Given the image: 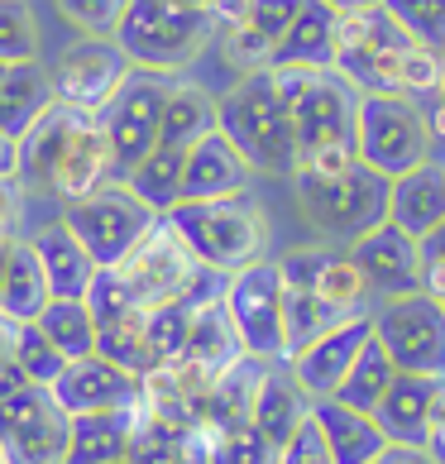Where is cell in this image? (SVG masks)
Wrapping results in <instances>:
<instances>
[{
	"instance_id": "obj_9",
	"label": "cell",
	"mask_w": 445,
	"mask_h": 464,
	"mask_svg": "<svg viewBox=\"0 0 445 464\" xmlns=\"http://www.w3.org/2000/svg\"><path fill=\"white\" fill-rule=\"evenodd\" d=\"M153 220L159 216H153L125 182H106L101 192L63 206V226L82 239V249L96 259V268H115L144 239V230Z\"/></svg>"
},
{
	"instance_id": "obj_6",
	"label": "cell",
	"mask_w": 445,
	"mask_h": 464,
	"mask_svg": "<svg viewBox=\"0 0 445 464\" xmlns=\"http://www.w3.org/2000/svg\"><path fill=\"white\" fill-rule=\"evenodd\" d=\"M293 192L306 226L340 249L388 220V178L364 163H350L345 173H293Z\"/></svg>"
},
{
	"instance_id": "obj_60",
	"label": "cell",
	"mask_w": 445,
	"mask_h": 464,
	"mask_svg": "<svg viewBox=\"0 0 445 464\" xmlns=\"http://www.w3.org/2000/svg\"><path fill=\"white\" fill-rule=\"evenodd\" d=\"M0 464H5V455H0Z\"/></svg>"
},
{
	"instance_id": "obj_40",
	"label": "cell",
	"mask_w": 445,
	"mask_h": 464,
	"mask_svg": "<svg viewBox=\"0 0 445 464\" xmlns=\"http://www.w3.org/2000/svg\"><path fill=\"white\" fill-rule=\"evenodd\" d=\"M192 316L197 306L192 302H163L144 312V335H149V350H153V364H173L187 345V331H192Z\"/></svg>"
},
{
	"instance_id": "obj_55",
	"label": "cell",
	"mask_w": 445,
	"mask_h": 464,
	"mask_svg": "<svg viewBox=\"0 0 445 464\" xmlns=\"http://www.w3.org/2000/svg\"><path fill=\"white\" fill-rule=\"evenodd\" d=\"M321 5H331L335 14H354V10H373V5H383V0H321Z\"/></svg>"
},
{
	"instance_id": "obj_61",
	"label": "cell",
	"mask_w": 445,
	"mask_h": 464,
	"mask_svg": "<svg viewBox=\"0 0 445 464\" xmlns=\"http://www.w3.org/2000/svg\"><path fill=\"white\" fill-rule=\"evenodd\" d=\"M120 464H130V459H120Z\"/></svg>"
},
{
	"instance_id": "obj_27",
	"label": "cell",
	"mask_w": 445,
	"mask_h": 464,
	"mask_svg": "<svg viewBox=\"0 0 445 464\" xmlns=\"http://www.w3.org/2000/svg\"><path fill=\"white\" fill-rule=\"evenodd\" d=\"M34 254H39V264L48 273V287H53V297H87V287L96 278V259L87 249H82V239L63 226V220H53V226L34 230L29 235Z\"/></svg>"
},
{
	"instance_id": "obj_33",
	"label": "cell",
	"mask_w": 445,
	"mask_h": 464,
	"mask_svg": "<svg viewBox=\"0 0 445 464\" xmlns=\"http://www.w3.org/2000/svg\"><path fill=\"white\" fill-rule=\"evenodd\" d=\"M182 163H187L182 149H163L159 144V149H149L120 182H125L153 216H168L182 201Z\"/></svg>"
},
{
	"instance_id": "obj_32",
	"label": "cell",
	"mask_w": 445,
	"mask_h": 464,
	"mask_svg": "<svg viewBox=\"0 0 445 464\" xmlns=\"http://www.w3.org/2000/svg\"><path fill=\"white\" fill-rule=\"evenodd\" d=\"M53 302V287H48V273L39 264L29 239H15L5 254V283H0V312L10 321H39V312Z\"/></svg>"
},
{
	"instance_id": "obj_34",
	"label": "cell",
	"mask_w": 445,
	"mask_h": 464,
	"mask_svg": "<svg viewBox=\"0 0 445 464\" xmlns=\"http://www.w3.org/2000/svg\"><path fill=\"white\" fill-rule=\"evenodd\" d=\"M340 321H350V316L335 312L331 302H321L312 287H283V364L293 354H302L312 340L335 331Z\"/></svg>"
},
{
	"instance_id": "obj_49",
	"label": "cell",
	"mask_w": 445,
	"mask_h": 464,
	"mask_svg": "<svg viewBox=\"0 0 445 464\" xmlns=\"http://www.w3.org/2000/svg\"><path fill=\"white\" fill-rule=\"evenodd\" d=\"M426 455H431L436 464H445V383L436 392V407H431V421H426Z\"/></svg>"
},
{
	"instance_id": "obj_29",
	"label": "cell",
	"mask_w": 445,
	"mask_h": 464,
	"mask_svg": "<svg viewBox=\"0 0 445 464\" xmlns=\"http://www.w3.org/2000/svg\"><path fill=\"white\" fill-rule=\"evenodd\" d=\"M48 106H53V82H48V67L39 58L5 67V77H0V134L24 140Z\"/></svg>"
},
{
	"instance_id": "obj_39",
	"label": "cell",
	"mask_w": 445,
	"mask_h": 464,
	"mask_svg": "<svg viewBox=\"0 0 445 464\" xmlns=\"http://www.w3.org/2000/svg\"><path fill=\"white\" fill-rule=\"evenodd\" d=\"M316 297L321 302H331L335 312H345V316H364L369 312V283H364V273L354 268V259L345 249H335L331 259H326V268H321V278H316Z\"/></svg>"
},
{
	"instance_id": "obj_24",
	"label": "cell",
	"mask_w": 445,
	"mask_h": 464,
	"mask_svg": "<svg viewBox=\"0 0 445 464\" xmlns=\"http://www.w3.org/2000/svg\"><path fill=\"white\" fill-rule=\"evenodd\" d=\"M388 220L412 239H426L445 220V163L426 159L412 173L388 182Z\"/></svg>"
},
{
	"instance_id": "obj_3",
	"label": "cell",
	"mask_w": 445,
	"mask_h": 464,
	"mask_svg": "<svg viewBox=\"0 0 445 464\" xmlns=\"http://www.w3.org/2000/svg\"><path fill=\"white\" fill-rule=\"evenodd\" d=\"M216 130L235 144V153L249 163V173L264 178L297 173V134L287 101L273 82V67L235 77V87L216 96Z\"/></svg>"
},
{
	"instance_id": "obj_10",
	"label": "cell",
	"mask_w": 445,
	"mask_h": 464,
	"mask_svg": "<svg viewBox=\"0 0 445 464\" xmlns=\"http://www.w3.org/2000/svg\"><path fill=\"white\" fill-rule=\"evenodd\" d=\"M373 340L388 350L398 373L445 378V302L426 292L388 297L373 312Z\"/></svg>"
},
{
	"instance_id": "obj_43",
	"label": "cell",
	"mask_w": 445,
	"mask_h": 464,
	"mask_svg": "<svg viewBox=\"0 0 445 464\" xmlns=\"http://www.w3.org/2000/svg\"><path fill=\"white\" fill-rule=\"evenodd\" d=\"M383 10L412 34L417 44L445 48V0H383Z\"/></svg>"
},
{
	"instance_id": "obj_4",
	"label": "cell",
	"mask_w": 445,
	"mask_h": 464,
	"mask_svg": "<svg viewBox=\"0 0 445 464\" xmlns=\"http://www.w3.org/2000/svg\"><path fill=\"white\" fill-rule=\"evenodd\" d=\"M173 230L182 235V245L197 254V264H207L216 273H239L249 264L268 259V211L254 192H235V197H216V201H178L173 211Z\"/></svg>"
},
{
	"instance_id": "obj_19",
	"label": "cell",
	"mask_w": 445,
	"mask_h": 464,
	"mask_svg": "<svg viewBox=\"0 0 445 464\" xmlns=\"http://www.w3.org/2000/svg\"><path fill=\"white\" fill-rule=\"evenodd\" d=\"M369 335H373V312L340 321L335 331H326L321 340H312L302 354L287 359V369H293V378L302 383L306 398H312V402L335 398V388L345 383V373H350V364L359 359V350L369 345Z\"/></svg>"
},
{
	"instance_id": "obj_20",
	"label": "cell",
	"mask_w": 445,
	"mask_h": 464,
	"mask_svg": "<svg viewBox=\"0 0 445 464\" xmlns=\"http://www.w3.org/2000/svg\"><path fill=\"white\" fill-rule=\"evenodd\" d=\"M268 364H278V359H254V354H245L239 364H230V369L207 388V398H201V431H207L211 440L254 426V398H259V383H264Z\"/></svg>"
},
{
	"instance_id": "obj_54",
	"label": "cell",
	"mask_w": 445,
	"mask_h": 464,
	"mask_svg": "<svg viewBox=\"0 0 445 464\" xmlns=\"http://www.w3.org/2000/svg\"><path fill=\"white\" fill-rule=\"evenodd\" d=\"M421 254H426V259H440V264H445V220H440V226H436L431 235H426V239H421Z\"/></svg>"
},
{
	"instance_id": "obj_46",
	"label": "cell",
	"mask_w": 445,
	"mask_h": 464,
	"mask_svg": "<svg viewBox=\"0 0 445 464\" xmlns=\"http://www.w3.org/2000/svg\"><path fill=\"white\" fill-rule=\"evenodd\" d=\"M302 5H306V0H249V20H245V24L259 29L264 39L278 48V39L293 29V20L302 14Z\"/></svg>"
},
{
	"instance_id": "obj_26",
	"label": "cell",
	"mask_w": 445,
	"mask_h": 464,
	"mask_svg": "<svg viewBox=\"0 0 445 464\" xmlns=\"http://www.w3.org/2000/svg\"><path fill=\"white\" fill-rule=\"evenodd\" d=\"M312 417V398L302 392V383L293 378V369L283 364H268L264 383H259V398H254V431H259L268 445H287V436Z\"/></svg>"
},
{
	"instance_id": "obj_45",
	"label": "cell",
	"mask_w": 445,
	"mask_h": 464,
	"mask_svg": "<svg viewBox=\"0 0 445 464\" xmlns=\"http://www.w3.org/2000/svg\"><path fill=\"white\" fill-rule=\"evenodd\" d=\"M130 0H58V14L82 34H115Z\"/></svg>"
},
{
	"instance_id": "obj_35",
	"label": "cell",
	"mask_w": 445,
	"mask_h": 464,
	"mask_svg": "<svg viewBox=\"0 0 445 464\" xmlns=\"http://www.w3.org/2000/svg\"><path fill=\"white\" fill-rule=\"evenodd\" d=\"M34 325H39V331L53 340L67 359L96 354V321H92V312H87V302H82V297H53L39 312Z\"/></svg>"
},
{
	"instance_id": "obj_41",
	"label": "cell",
	"mask_w": 445,
	"mask_h": 464,
	"mask_svg": "<svg viewBox=\"0 0 445 464\" xmlns=\"http://www.w3.org/2000/svg\"><path fill=\"white\" fill-rule=\"evenodd\" d=\"M39 58V24L29 0H0V67Z\"/></svg>"
},
{
	"instance_id": "obj_16",
	"label": "cell",
	"mask_w": 445,
	"mask_h": 464,
	"mask_svg": "<svg viewBox=\"0 0 445 464\" xmlns=\"http://www.w3.org/2000/svg\"><path fill=\"white\" fill-rule=\"evenodd\" d=\"M354 268L364 273V283L373 297H407V292H421V239H412L407 230H398L392 220L373 226L369 235H359L345 249Z\"/></svg>"
},
{
	"instance_id": "obj_53",
	"label": "cell",
	"mask_w": 445,
	"mask_h": 464,
	"mask_svg": "<svg viewBox=\"0 0 445 464\" xmlns=\"http://www.w3.org/2000/svg\"><path fill=\"white\" fill-rule=\"evenodd\" d=\"M0 178H20V140L0 134Z\"/></svg>"
},
{
	"instance_id": "obj_21",
	"label": "cell",
	"mask_w": 445,
	"mask_h": 464,
	"mask_svg": "<svg viewBox=\"0 0 445 464\" xmlns=\"http://www.w3.org/2000/svg\"><path fill=\"white\" fill-rule=\"evenodd\" d=\"M249 163L235 153V144L220 130H211L207 140H197L187 149L182 163V201H216V197H235L249 192Z\"/></svg>"
},
{
	"instance_id": "obj_5",
	"label": "cell",
	"mask_w": 445,
	"mask_h": 464,
	"mask_svg": "<svg viewBox=\"0 0 445 464\" xmlns=\"http://www.w3.org/2000/svg\"><path fill=\"white\" fill-rule=\"evenodd\" d=\"M111 39L130 58V67H144V72H159V77H182L216 44V24L207 10L168 5V0H130V10L120 14Z\"/></svg>"
},
{
	"instance_id": "obj_15",
	"label": "cell",
	"mask_w": 445,
	"mask_h": 464,
	"mask_svg": "<svg viewBox=\"0 0 445 464\" xmlns=\"http://www.w3.org/2000/svg\"><path fill=\"white\" fill-rule=\"evenodd\" d=\"M226 312L239 331V345L254 359H283V278L278 264L259 259L226 278Z\"/></svg>"
},
{
	"instance_id": "obj_47",
	"label": "cell",
	"mask_w": 445,
	"mask_h": 464,
	"mask_svg": "<svg viewBox=\"0 0 445 464\" xmlns=\"http://www.w3.org/2000/svg\"><path fill=\"white\" fill-rule=\"evenodd\" d=\"M278 464H335L331 459V445L326 436H321V426L316 417H306L293 436H287V445L278 450Z\"/></svg>"
},
{
	"instance_id": "obj_52",
	"label": "cell",
	"mask_w": 445,
	"mask_h": 464,
	"mask_svg": "<svg viewBox=\"0 0 445 464\" xmlns=\"http://www.w3.org/2000/svg\"><path fill=\"white\" fill-rule=\"evenodd\" d=\"M373 464H436L426 450H417V445H388V450L373 459Z\"/></svg>"
},
{
	"instance_id": "obj_36",
	"label": "cell",
	"mask_w": 445,
	"mask_h": 464,
	"mask_svg": "<svg viewBox=\"0 0 445 464\" xmlns=\"http://www.w3.org/2000/svg\"><path fill=\"white\" fill-rule=\"evenodd\" d=\"M392 378H398V369H392L388 350L369 335V345L359 350V359L350 364L345 383L335 388V402H345V407H354V411H373V407H379V398L388 392Z\"/></svg>"
},
{
	"instance_id": "obj_42",
	"label": "cell",
	"mask_w": 445,
	"mask_h": 464,
	"mask_svg": "<svg viewBox=\"0 0 445 464\" xmlns=\"http://www.w3.org/2000/svg\"><path fill=\"white\" fill-rule=\"evenodd\" d=\"M87 312H92V321L96 325H111V321H125V316H140L144 306L134 302V292H130V283L120 278L115 268H96V278H92V287H87Z\"/></svg>"
},
{
	"instance_id": "obj_56",
	"label": "cell",
	"mask_w": 445,
	"mask_h": 464,
	"mask_svg": "<svg viewBox=\"0 0 445 464\" xmlns=\"http://www.w3.org/2000/svg\"><path fill=\"white\" fill-rule=\"evenodd\" d=\"M10 340H15V321L0 312V369L10 364Z\"/></svg>"
},
{
	"instance_id": "obj_51",
	"label": "cell",
	"mask_w": 445,
	"mask_h": 464,
	"mask_svg": "<svg viewBox=\"0 0 445 464\" xmlns=\"http://www.w3.org/2000/svg\"><path fill=\"white\" fill-rule=\"evenodd\" d=\"M421 115L431 125V140H445V82H440V92H431L421 101Z\"/></svg>"
},
{
	"instance_id": "obj_48",
	"label": "cell",
	"mask_w": 445,
	"mask_h": 464,
	"mask_svg": "<svg viewBox=\"0 0 445 464\" xmlns=\"http://www.w3.org/2000/svg\"><path fill=\"white\" fill-rule=\"evenodd\" d=\"M24 226V182L0 178V245H15Z\"/></svg>"
},
{
	"instance_id": "obj_23",
	"label": "cell",
	"mask_w": 445,
	"mask_h": 464,
	"mask_svg": "<svg viewBox=\"0 0 445 464\" xmlns=\"http://www.w3.org/2000/svg\"><path fill=\"white\" fill-rule=\"evenodd\" d=\"M445 378H426V373H398L388 383V392L373 407V421L388 436V445H426V421H431L436 392Z\"/></svg>"
},
{
	"instance_id": "obj_31",
	"label": "cell",
	"mask_w": 445,
	"mask_h": 464,
	"mask_svg": "<svg viewBox=\"0 0 445 464\" xmlns=\"http://www.w3.org/2000/svg\"><path fill=\"white\" fill-rule=\"evenodd\" d=\"M130 431H134V407L130 411H87V417H73L63 464H120L130 450Z\"/></svg>"
},
{
	"instance_id": "obj_13",
	"label": "cell",
	"mask_w": 445,
	"mask_h": 464,
	"mask_svg": "<svg viewBox=\"0 0 445 464\" xmlns=\"http://www.w3.org/2000/svg\"><path fill=\"white\" fill-rule=\"evenodd\" d=\"M125 77H130V58L120 53V44L111 34H82L48 67L53 101L58 106H73V111H87V115L106 111V101L120 92Z\"/></svg>"
},
{
	"instance_id": "obj_22",
	"label": "cell",
	"mask_w": 445,
	"mask_h": 464,
	"mask_svg": "<svg viewBox=\"0 0 445 464\" xmlns=\"http://www.w3.org/2000/svg\"><path fill=\"white\" fill-rule=\"evenodd\" d=\"M130 464H211V436L201 426L163 421L144 402H134V431H130Z\"/></svg>"
},
{
	"instance_id": "obj_17",
	"label": "cell",
	"mask_w": 445,
	"mask_h": 464,
	"mask_svg": "<svg viewBox=\"0 0 445 464\" xmlns=\"http://www.w3.org/2000/svg\"><path fill=\"white\" fill-rule=\"evenodd\" d=\"M239 359H245V345H239V331H235V321H230V312H226V297L197 306L192 331H187V345H182V354L173 359L178 378H182L192 392H201V398H207V388H211L230 364H239Z\"/></svg>"
},
{
	"instance_id": "obj_8",
	"label": "cell",
	"mask_w": 445,
	"mask_h": 464,
	"mask_svg": "<svg viewBox=\"0 0 445 464\" xmlns=\"http://www.w3.org/2000/svg\"><path fill=\"white\" fill-rule=\"evenodd\" d=\"M431 125L407 96H359L354 111V159L388 182L431 159Z\"/></svg>"
},
{
	"instance_id": "obj_7",
	"label": "cell",
	"mask_w": 445,
	"mask_h": 464,
	"mask_svg": "<svg viewBox=\"0 0 445 464\" xmlns=\"http://www.w3.org/2000/svg\"><path fill=\"white\" fill-rule=\"evenodd\" d=\"M417 39L407 34L383 5L340 14L335 39V72L359 96H402V58Z\"/></svg>"
},
{
	"instance_id": "obj_38",
	"label": "cell",
	"mask_w": 445,
	"mask_h": 464,
	"mask_svg": "<svg viewBox=\"0 0 445 464\" xmlns=\"http://www.w3.org/2000/svg\"><path fill=\"white\" fill-rule=\"evenodd\" d=\"M10 359L20 364V373L34 388H53L58 373L67 369V354L48 340L34 321H15V340H10Z\"/></svg>"
},
{
	"instance_id": "obj_58",
	"label": "cell",
	"mask_w": 445,
	"mask_h": 464,
	"mask_svg": "<svg viewBox=\"0 0 445 464\" xmlns=\"http://www.w3.org/2000/svg\"><path fill=\"white\" fill-rule=\"evenodd\" d=\"M5 254H10V245H0V283H5Z\"/></svg>"
},
{
	"instance_id": "obj_25",
	"label": "cell",
	"mask_w": 445,
	"mask_h": 464,
	"mask_svg": "<svg viewBox=\"0 0 445 464\" xmlns=\"http://www.w3.org/2000/svg\"><path fill=\"white\" fill-rule=\"evenodd\" d=\"M312 417L321 426V436H326L335 464H373L388 450V436L379 431L373 411H354L335 398H321V402H312Z\"/></svg>"
},
{
	"instance_id": "obj_14",
	"label": "cell",
	"mask_w": 445,
	"mask_h": 464,
	"mask_svg": "<svg viewBox=\"0 0 445 464\" xmlns=\"http://www.w3.org/2000/svg\"><path fill=\"white\" fill-rule=\"evenodd\" d=\"M73 417L58 407L53 388H20L0 402V455L5 464H63Z\"/></svg>"
},
{
	"instance_id": "obj_57",
	"label": "cell",
	"mask_w": 445,
	"mask_h": 464,
	"mask_svg": "<svg viewBox=\"0 0 445 464\" xmlns=\"http://www.w3.org/2000/svg\"><path fill=\"white\" fill-rule=\"evenodd\" d=\"M168 5H187V10H207V0H168Z\"/></svg>"
},
{
	"instance_id": "obj_12",
	"label": "cell",
	"mask_w": 445,
	"mask_h": 464,
	"mask_svg": "<svg viewBox=\"0 0 445 464\" xmlns=\"http://www.w3.org/2000/svg\"><path fill=\"white\" fill-rule=\"evenodd\" d=\"M115 273L130 283L134 302H140L144 312H153V306H163V302L187 297V287L197 283L201 264H197V254L182 245V235L173 230V220L159 216L144 230L140 245H134L125 259L115 264Z\"/></svg>"
},
{
	"instance_id": "obj_50",
	"label": "cell",
	"mask_w": 445,
	"mask_h": 464,
	"mask_svg": "<svg viewBox=\"0 0 445 464\" xmlns=\"http://www.w3.org/2000/svg\"><path fill=\"white\" fill-rule=\"evenodd\" d=\"M207 14H211L216 39H220L226 29H235V24H245V20H249V0H207Z\"/></svg>"
},
{
	"instance_id": "obj_18",
	"label": "cell",
	"mask_w": 445,
	"mask_h": 464,
	"mask_svg": "<svg viewBox=\"0 0 445 464\" xmlns=\"http://www.w3.org/2000/svg\"><path fill=\"white\" fill-rule=\"evenodd\" d=\"M144 392V378L125 373L120 364L101 354L87 359H67V369L58 373L53 398L67 417H87V411H130Z\"/></svg>"
},
{
	"instance_id": "obj_30",
	"label": "cell",
	"mask_w": 445,
	"mask_h": 464,
	"mask_svg": "<svg viewBox=\"0 0 445 464\" xmlns=\"http://www.w3.org/2000/svg\"><path fill=\"white\" fill-rule=\"evenodd\" d=\"M211 130H216V96L192 77H173L168 82V101H163L159 144L187 153L197 140H207Z\"/></svg>"
},
{
	"instance_id": "obj_37",
	"label": "cell",
	"mask_w": 445,
	"mask_h": 464,
	"mask_svg": "<svg viewBox=\"0 0 445 464\" xmlns=\"http://www.w3.org/2000/svg\"><path fill=\"white\" fill-rule=\"evenodd\" d=\"M96 354L120 364L125 373L144 378L153 373V350H149V335H144V312L140 316H125V321H111V325H96Z\"/></svg>"
},
{
	"instance_id": "obj_11",
	"label": "cell",
	"mask_w": 445,
	"mask_h": 464,
	"mask_svg": "<svg viewBox=\"0 0 445 464\" xmlns=\"http://www.w3.org/2000/svg\"><path fill=\"white\" fill-rule=\"evenodd\" d=\"M168 82L159 72L130 67V77L120 82V92L106 101L101 111V130L111 140V159H115V178H125L149 149H159V125H163V101H168Z\"/></svg>"
},
{
	"instance_id": "obj_59",
	"label": "cell",
	"mask_w": 445,
	"mask_h": 464,
	"mask_svg": "<svg viewBox=\"0 0 445 464\" xmlns=\"http://www.w3.org/2000/svg\"><path fill=\"white\" fill-rule=\"evenodd\" d=\"M0 77H5V67H0Z\"/></svg>"
},
{
	"instance_id": "obj_28",
	"label": "cell",
	"mask_w": 445,
	"mask_h": 464,
	"mask_svg": "<svg viewBox=\"0 0 445 464\" xmlns=\"http://www.w3.org/2000/svg\"><path fill=\"white\" fill-rule=\"evenodd\" d=\"M335 39H340V14L321 0H306L293 29L273 48V67H335Z\"/></svg>"
},
{
	"instance_id": "obj_1",
	"label": "cell",
	"mask_w": 445,
	"mask_h": 464,
	"mask_svg": "<svg viewBox=\"0 0 445 464\" xmlns=\"http://www.w3.org/2000/svg\"><path fill=\"white\" fill-rule=\"evenodd\" d=\"M20 182L58 197L63 206L101 192L106 182H120L101 120L53 101L20 140Z\"/></svg>"
},
{
	"instance_id": "obj_2",
	"label": "cell",
	"mask_w": 445,
	"mask_h": 464,
	"mask_svg": "<svg viewBox=\"0 0 445 464\" xmlns=\"http://www.w3.org/2000/svg\"><path fill=\"white\" fill-rule=\"evenodd\" d=\"M297 134V173H345L354 159L359 92L335 67H273Z\"/></svg>"
},
{
	"instance_id": "obj_44",
	"label": "cell",
	"mask_w": 445,
	"mask_h": 464,
	"mask_svg": "<svg viewBox=\"0 0 445 464\" xmlns=\"http://www.w3.org/2000/svg\"><path fill=\"white\" fill-rule=\"evenodd\" d=\"M220 53H226V63L235 67V77L273 67V44L264 39L259 29H249V24H235V29L220 34Z\"/></svg>"
}]
</instances>
